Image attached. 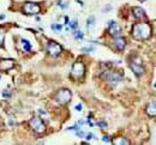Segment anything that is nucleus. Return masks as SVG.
Instances as JSON below:
<instances>
[{"label":"nucleus","instance_id":"nucleus-27","mask_svg":"<svg viewBox=\"0 0 156 145\" xmlns=\"http://www.w3.org/2000/svg\"><path fill=\"white\" fill-rule=\"evenodd\" d=\"M102 140H103V141H106V143H108V141H111V138H109L108 135H105V137L102 138Z\"/></svg>","mask_w":156,"mask_h":145},{"label":"nucleus","instance_id":"nucleus-12","mask_svg":"<svg viewBox=\"0 0 156 145\" xmlns=\"http://www.w3.org/2000/svg\"><path fill=\"white\" fill-rule=\"evenodd\" d=\"M132 12H133V16L137 19H145V13H144V10L142 7H139V6L132 7Z\"/></svg>","mask_w":156,"mask_h":145},{"label":"nucleus","instance_id":"nucleus-10","mask_svg":"<svg viewBox=\"0 0 156 145\" xmlns=\"http://www.w3.org/2000/svg\"><path fill=\"white\" fill-rule=\"evenodd\" d=\"M15 62L12 59H4L0 61V71H9L13 67Z\"/></svg>","mask_w":156,"mask_h":145},{"label":"nucleus","instance_id":"nucleus-29","mask_svg":"<svg viewBox=\"0 0 156 145\" xmlns=\"http://www.w3.org/2000/svg\"><path fill=\"white\" fill-rule=\"evenodd\" d=\"M0 19H5V15H0Z\"/></svg>","mask_w":156,"mask_h":145},{"label":"nucleus","instance_id":"nucleus-1","mask_svg":"<svg viewBox=\"0 0 156 145\" xmlns=\"http://www.w3.org/2000/svg\"><path fill=\"white\" fill-rule=\"evenodd\" d=\"M151 35V28L148 23H137L132 27V36L136 40H146Z\"/></svg>","mask_w":156,"mask_h":145},{"label":"nucleus","instance_id":"nucleus-3","mask_svg":"<svg viewBox=\"0 0 156 145\" xmlns=\"http://www.w3.org/2000/svg\"><path fill=\"white\" fill-rule=\"evenodd\" d=\"M85 73V66L83 62L81 61H76L73 65H72V70H71V76L74 78V79H81L83 78Z\"/></svg>","mask_w":156,"mask_h":145},{"label":"nucleus","instance_id":"nucleus-8","mask_svg":"<svg viewBox=\"0 0 156 145\" xmlns=\"http://www.w3.org/2000/svg\"><path fill=\"white\" fill-rule=\"evenodd\" d=\"M47 52H48V54L52 55V56H58V55L62 52V48H61V46H60L59 43H56V42H49V43L47 44Z\"/></svg>","mask_w":156,"mask_h":145},{"label":"nucleus","instance_id":"nucleus-26","mask_svg":"<svg viewBox=\"0 0 156 145\" xmlns=\"http://www.w3.org/2000/svg\"><path fill=\"white\" fill-rule=\"evenodd\" d=\"M82 108H83V106H82L81 103H78V104L76 106V110H77V112H82Z\"/></svg>","mask_w":156,"mask_h":145},{"label":"nucleus","instance_id":"nucleus-16","mask_svg":"<svg viewBox=\"0 0 156 145\" xmlns=\"http://www.w3.org/2000/svg\"><path fill=\"white\" fill-rule=\"evenodd\" d=\"M94 22H95V17H94V16H90V17L88 18V21H87V28L90 29L91 27H94Z\"/></svg>","mask_w":156,"mask_h":145},{"label":"nucleus","instance_id":"nucleus-11","mask_svg":"<svg viewBox=\"0 0 156 145\" xmlns=\"http://www.w3.org/2000/svg\"><path fill=\"white\" fill-rule=\"evenodd\" d=\"M113 44L118 50H123L126 47V40L124 37H121V36H117L114 38V41H113Z\"/></svg>","mask_w":156,"mask_h":145},{"label":"nucleus","instance_id":"nucleus-5","mask_svg":"<svg viewBox=\"0 0 156 145\" xmlns=\"http://www.w3.org/2000/svg\"><path fill=\"white\" fill-rule=\"evenodd\" d=\"M30 127L33 128V131L35 133H43L46 131V125L43 124V121L40 119V118H33L30 120Z\"/></svg>","mask_w":156,"mask_h":145},{"label":"nucleus","instance_id":"nucleus-23","mask_svg":"<svg viewBox=\"0 0 156 145\" xmlns=\"http://www.w3.org/2000/svg\"><path fill=\"white\" fill-rule=\"evenodd\" d=\"M77 25H78V24H77V21H76V19H74V21H72V22L70 23L71 29H76V28H77Z\"/></svg>","mask_w":156,"mask_h":145},{"label":"nucleus","instance_id":"nucleus-17","mask_svg":"<svg viewBox=\"0 0 156 145\" xmlns=\"http://www.w3.org/2000/svg\"><path fill=\"white\" fill-rule=\"evenodd\" d=\"M74 37L77 40H83L84 38V34L82 31H74Z\"/></svg>","mask_w":156,"mask_h":145},{"label":"nucleus","instance_id":"nucleus-28","mask_svg":"<svg viewBox=\"0 0 156 145\" xmlns=\"http://www.w3.org/2000/svg\"><path fill=\"white\" fill-rule=\"evenodd\" d=\"M93 138H94V134H93V133L87 134V139H88V140H90V139H93Z\"/></svg>","mask_w":156,"mask_h":145},{"label":"nucleus","instance_id":"nucleus-2","mask_svg":"<svg viewBox=\"0 0 156 145\" xmlns=\"http://www.w3.org/2000/svg\"><path fill=\"white\" fill-rule=\"evenodd\" d=\"M130 67L132 70V72L137 76V77H140L144 75V66H143V62L137 56H133L131 58L130 60Z\"/></svg>","mask_w":156,"mask_h":145},{"label":"nucleus","instance_id":"nucleus-13","mask_svg":"<svg viewBox=\"0 0 156 145\" xmlns=\"http://www.w3.org/2000/svg\"><path fill=\"white\" fill-rule=\"evenodd\" d=\"M145 112H146V114H148L149 116H156V101L150 102V103L146 106Z\"/></svg>","mask_w":156,"mask_h":145},{"label":"nucleus","instance_id":"nucleus-25","mask_svg":"<svg viewBox=\"0 0 156 145\" xmlns=\"http://www.w3.org/2000/svg\"><path fill=\"white\" fill-rule=\"evenodd\" d=\"M3 96H4V97H6V98H10V96H11V95H10V92H9V90H7V89L3 91Z\"/></svg>","mask_w":156,"mask_h":145},{"label":"nucleus","instance_id":"nucleus-21","mask_svg":"<svg viewBox=\"0 0 156 145\" xmlns=\"http://www.w3.org/2000/svg\"><path fill=\"white\" fill-rule=\"evenodd\" d=\"M97 126H99V127H102V128H106V127H107V122H106V121H99V122H97Z\"/></svg>","mask_w":156,"mask_h":145},{"label":"nucleus","instance_id":"nucleus-4","mask_svg":"<svg viewBox=\"0 0 156 145\" xmlns=\"http://www.w3.org/2000/svg\"><path fill=\"white\" fill-rule=\"evenodd\" d=\"M71 97H72V94L68 89H61L55 94V100L60 104H67L71 101Z\"/></svg>","mask_w":156,"mask_h":145},{"label":"nucleus","instance_id":"nucleus-22","mask_svg":"<svg viewBox=\"0 0 156 145\" xmlns=\"http://www.w3.org/2000/svg\"><path fill=\"white\" fill-rule=\"evenodd\" d=\"M39 113H40V115H42V116H45L46 119H48V114H47V112H45L43 109H39Z\"/></svg>","mask_w":156,"mask_h":145},{"label":"nucleus","instance_id":"nucleus-15","mask_svg":"<svg viewBox=\"0 0 156 145\" xmlns=\"http://www.w3.org/2000/svg\"><path fill=\"white\" fill-rule=\"evenodd\" d=\"M113 144H115V145H121V144H124V145H128L130 141H128L127 139H125V138H117V139L113 140Z\"/></svg>","mask_w":156,"mask_h":145},{"label":"nucleus","instance_id":"nucleus-31","mask_svg":"<svg viewBox=\"0 0 156 145\" xmlns=\"http://www.w3.org/2000/svg\"><path fill=\"white\" fill-rule=\"evenodd\" d=\"M155 86H156V83H155Z\"/></svg>","mask_w":156,"mask_h":145},{"label":"nucleus","instance_id":"nucleus-14","mask_svg":"<svg viewBox=\"0 0 156 145\" xmlns=\"http://www.w3.org/2000/svg\"><path fill=\"white\" fill-rule=\"evenodd\" d=\"M21 43H22V47H23V49H24L25 52H29V50L31 49V43H30L28 40H25V38H22Z\"/></svg>","mask_w":156,"mask_h":145},{"label":"nucleus","instance_id":"nucleus-6","mask_svg":"<svg viewBox=\"0 0 156 145\" xmlns=\"http://www.w3.org/2000/svg\"><path fill=\"white\" fill-rule=\"evenodd\" d=\"M103 77L106 78V81L111 84V85H117L120 81H121V76L114 71H107L106 73H103Z\"/></svg>","mask_w":156,"mask_h":145},{"label":"nucleus","instance_id":"nucleus-9","mask_svg":"<svg viewBox=\"0 0 156 145\" xmlns=\"http://www.w3.org/2000/svg\"><path fill=\"white\" fill-rule=\"evenodd\" d=\"M108 31H109V34H111L112 36H114V37L120 36V35H121V27H120L117 22L109 21V22H108Z\"/></svg>","mask_w":156,"mask_h":145},{"label":"nucleus","instance_id":"nucleus-19","mask_svg":"<svg viewBox=\"0 0 156 145\" xmlns=\"http://www.w3.org/2000/svg\"><path fill=\"white\" fill-rule=\"evenodd\" d=\"M4 38H5V34H4V31L0 29V47L3 46V43H4Z\"/></svg>","mask_w":156,"mask_h":145},{"label":"nucleus","instance_id":"nucleus-30","mask_svg":"<svg viewBox=\"0 0 156 145\" xmlns=\"http://www.w3.org/2000/svg\"><path fill=\"white\" fill-rule=\"evenodd\" d=\"M139 1H144V0H139Z\"/></svg>","mask_w":156,"mask_h":145},{"label":"nucleus","instance_id":"nucleus-7","mask_svg":"<svg viewBox=\"0 0 156 145\" xmlns=\"http://www.w3.org/2000/svg\"><path fill=\"white\" fill-rule=\"evenodd\" d=\"M23 11H24V13H27V15H37V13H40L41 7H40L36 3L28 1V3L24 4V6H23Z\"/></svg>","mask_w":156,"mask_h":145},{"label":"nucleus","instance_id":"nucleus-18","mask_svg":"<svg viewBox=\"0 0 156 145\" xmlns=\"http://www.w3.org/2000/svg\"><path fill=\"white\" fill-rule=\"evenodd\" d=\"M50 28H52L54 31H60V30L62 29V25H60V24H53Z\"/></svg>","mask_w":156,"mask_h":145},{"label":"nucleus","instance_id":"nucleus-24","mask_svg":"<svg viewBox=\"0 0 156 145\" xmlns=\"http://www.w3.org/2000/svg\"><path fill=\"white\" fill-rule=\"evenodd\" d=\"M76 133H77V135H78V137H81V138H83V137L85 135V133H84L83 131H79V129H77V131H76Z\"/></svg>","mask_w":156,"mask_h":145},{"label":"nucleus","instance_id":"nucleus-20","mask_svg":"<svg viewBox=\"0 0 156 145\" xmlns=\"http://www.w3.org/2000/svg\"><path fill=\"white\" fill-rule=\"evenodd\" d=\"M82 52H85V53L94 52V47H84V48H82Z\"/></svg>","mask_w":156,"mask_h":145}]
</instances>
